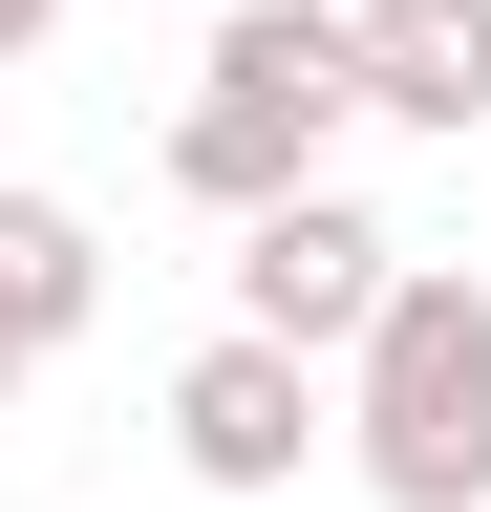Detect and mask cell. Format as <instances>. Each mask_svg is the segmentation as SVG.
Segmentation results:
<instances>
[{"label": "cell", "mask_w": 491, "mask_h": 512, "mask_svg": "<svg viewBox=\"0 0 491 512\" xmlns=\"http://www.w3.org/2000/svg\"><path fill=\"white\" fill-rule=\"evenodd\" d=\"M406 278V235L363 214V192L321 171V192H257L235 214V256H214V299H235V342H278V363H342L363 342V299Z\"/></svg>", "instance_id": "3957f363"}, {"label": "cell", "mask_w": 491, "mask_h": 512, "mask_svg": "<svg viewBox=\"0 0 491 512\" xmlns=\"http://www.w3.org/2000/svg\"><path fill=\"white\" fill-rule=\"evenodd\" d=\"M171 470H193V491H299V470H321V363H278V342L214 320V342L171 363Z\"/></svg>", "instance_id": "277c9868"}, {"label": "cell", "mask_w": 491, "mask_h": 512, "mask_svg": "<svg viewBox=\"0 0 491 512\" xmlns=\"http://www.w3.org/2000/svg\"><path fill=\"white\" fill-rule=\"evenodd\" d=\"M86 320H107V235L65 214V192H22V171H0V342H22V363H65Z\"/></svg>", "instance_id": "8992f818"}, {"label": "cell", "mask_w": 491, "mask_h": 512, "mask_svg": "<svg viewBox=\"0 0 491 512\" xmlns=\"http://www.w3.org/2000/svg\"><path fill=\"white\" fill-rule=\"evenodd\" d=\"M342 128H363V86H342V0H214V64H193V107H171V192L235 235L257 192H321Z\"/></svg>", "instance_id": "7a4b0ae2"}, {"label": "cell", "mask_w": 491, "mask_h": 512, "mask_svg": "<svg viewBox=\"0 0 491 512\" xmlns=\"http://www.w3.org/2000/svg\"><path fill=\"white\" fill-rule=\"evenodd\" d=\"M321 448L385 512H491V278L470 256H406L363 299V342L321 363Z\"/></svg>", "instance_id": "6da1fadb"}, {"label": "cell", "mask_w": 491, "mask_h": 512, "mask_svg": "<svg viewBox=\"0 0 491 512\" xmlns=\"http://www.w3.org/2000/svg\"><path fill=\"white\" fill-rule=\"evenodd\" d=\"M342 86H363V128L470 150L491 128V0H342Z\"/></svg>", "instance_id": "5b68a950"}, {"label": "cell", "mask_w": 491, "mask_h": 512, "mask_svg": "<svg viewBox=\"0 0 491 512\" xmlns=\"http://www.w3.org/2000/svg\"><path fill=\"white\" fill-rule=\"evenodd\" d=\"M22 384H43V363H22V342H0V406H22Z\"/></svg>", "instance_id": "ba28073f"}, {"label": "cell", "mask_w": 491, "mask_h": 512, "mask_svg": "<svg viewBox=\"0 0 491 512\" xmlns=\"http://www.w3.org/2000/svg\"><path fill=\"white\" fill-rule=\"evenodd\" d=\"M43 22H65V0H0V64H43Z\"/></svg>", "instance_id": "52a82bcc"}]
</instances>
